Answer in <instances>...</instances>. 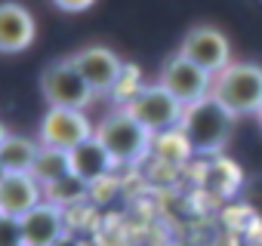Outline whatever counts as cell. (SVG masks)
Returning <instances> with one entry per match:
<instances>
[{
    "label": "cell",
    "instance_id": "obj_16",
    "mask_svg": "<svg viewBox=\"0 0 262 246\" xmlns=\"http://www.w3.org/2000/svg\"><path fill=\"white\" fill-rule=\"evenodd\" d=\"M191 154H194V148H191L188 136L182 133V127L167 130V133H158V136L151 139V157H158L164 166H179V163H185Z\"/></svg>",
    "mask_w": 262,
    "mask_h": 246
},
{
    "label": "cell",
    "instance_id": "obj_11",
    "mask_svg": "<svg viewBox=\"0 0 262 246\" xmlns=\"http://www.w3.org/2000/svg\"><path fill=\"white\" fill-rule=\"evenodd\" d=\"M37 37V22L31 16V10H25L16 0L0 4V50L7 56L25 53Z\"/></svg>",
    "mask_w": 262,
    "mask_h": 246
},
{
    "label": "cell",
    "instance_id": "obj_19",
    "mask_svg": "<svg viewBox=\"0 0 262 246\" xmlns=\"http://www.w3.org/2000/svg\"><path fill=\"white\" fill-rule=\"evenodd\" d=\"M0 222H4V246H25L22 218H7V215H0Z\"/></svg>",
    "mask_w": 262,
    "mask_h": 246
},
{
    "label": "cell",
    "instance_id": "obj_12",
    "mask_svg": "<svg viewBox=\"0 0 262 246\" xmlns=\"http://www.w3.org/2000/svg\"><path fill=\"white\" fill-rule=\"evenodd\" d=\"M65 209L43 200L37 209H31L22 218V237L25 246H56L65 237Z\"/></svg>",
    "mask_w": 262,
    "mask_h": 246
},
{
    "label": "cell",
    "instance_id": "obj_18",
    "mask_svg": "<svg viewBox=\"0 0 262 246\" xmlns=\"http://www.w3.org/2000/svg\"><path fill=\"white\" fill-rule=\"evenodd\" d=\"M90 188H93V185H86L80 176L71 173L68 179H62V182H56V185L47 188V200L56 203V206H62V209H68V206L86 200V197H90Z\"/></svg>",
    "mask_w": 262,
    "mask_h": 246
},
{
    "label": "cell",
    "instance_id": "obj_9",
    "mask_svg": "<svg viewBox=\"0 0 262 246\" xmlns=\"http://www.w3.org/2000/svg\"><path fill=\"white\" fill-rule=\"evenodd\" d=\"M68 59H71V65L83 74V80L96 89V95H108V92H111V86H114V80H117V77H120V71H123L120 56H117L114 50L102 46V43L83 46V50L71 53Z\"/></svg>",
    "mask_w": 262,
    "mask_h": 246
},
{
    "label": "cell",
    "instance_id": "obj_17",
    "mask_svg": "<svg viewBox=\"0 0 262 246\" xmlns=\"http://www.w3.org/2000/svg\"><path fill=\"white\" fill-rule=\"evenodd\" d=\"M145 86H148V83H145V77H142V68L133 65V62H123V71H120V77L114 80V86H111L108 95H111V102H114L117 108H126Z\"/></svg>",
    "mask_w": 262,
    "mask_h": 246
},
{
    "label": "cell",
    "instance_id": "obj_20",
    "mask_svg": "<svg viewBox=\"0 0 262 246\" xmlns=\"http://www.w3.org/2000/svg\"><path fill=\"white\" fill-rule=\"evenodd\" d=\"M93 4L96 0H53V7L62 13H86V10H93Z\"/></svg>",
    "mask_w": 262,
    "mask_h": 246
},
{
    "label": "cell",
    "instance_id": "obj_5",
    "mask_svg": "<svg viewBox=\"0 0 262 246\" xmlns=\"http://www.w3.org/2000/svg\"><path fill=\"white\" fill-rule=\"evenodd\" d=\"M126 111L133 114L151 136H158V133H167V130L179 127L182 114H185V105L173 92H167L161 83H148L133 102L126 105Z\"/></svg>",
    "mask_w": 262,
    "mask_h": 246
},
{
    "label": "cell",
    "instance_id": "obj_10",
    "mask_svg": "<svg viewBox=\"0 0 262 246\" xmlns=\"http://www.w3.org/2000/svg\"><path fill=\"white\" fill-rule=\"evenodd\" d=\"M47 200V188L31 173H0V215L25 218Z\"/></svg>",
    "mask_w": 262,
    "mask_h": 246
},
{
    "label": "cell",
    "instance_id": "obj_4",
    "mask_svg": "<svg viewBox=\"0 0 262 246\" xmlns=\"http://www.w3.org/2000/svg\"><path fill=\"white\" fill-rule=\"evenodd\" d=\"M40 92L50 108L86 111L96 102V89L83 80V74L71 65V59H59L47 65V71L40 74Z\"/></svg>",
    "mask_w": 262,
    "mask_h": 246
},
{
    "label": "cell",
    "instance_id": "obj_2",
    "mask_svg": "<svg viewBox=\"0 0 262 246\" xmlns=\"http://www.w3.org/2000/svg\"><path fill=\"white\" fill-rule=\"evenodd\" d=\"M96 139L105 145V151L114 157L117 166H133L142 157L151 154V133L129 114L126 108H114L105 114L96 127Z\"/></svg>",
    "mask_w": 262,
    "mask_h": 246
},
{
    "label": "cell",
    "instance_id": "obj_6",
    "mask_svg": "<svg viewBox=\"0 0 262 246\" xmlns=\"http://www.w3.org/2000/svg\"><path fill=\"white\" fill-rule=\"evenodd\" d=\"M93 136H96L93 120L86 117V111H74V108H47L37 130L40 145L62 148V151H74Z\"/></svg>",
    "mask_w": 262,
    "mask_h": 246
},
{
    "label": "cell",
    "instance_id": "obj_15",
    "mask_svg": "<svg viewBox=\"0 0 262 246\" xmlns=\"http://www.w3.org/2000/svg\"><path fill=\"white\" fill-rule=\"evenodd\" d=\"M31 176H34L43 188H50V185L68 179V176H71V151L40 145V154H37V160H34V166H31Z\"/></svg>",
    "mask_w": 262,
    "mask_h": 246
},
{
    "label": "cell",
    "instance_id": "obj_3",
    "mask_svg": "<svg viewBox=\"0 0 262 246\" xmlns=\"http://www.w3.org/2000/svg\"><path fill=\"white\" fill-rule=\"evenodd\" d=\"M213 95L234 114H259L262 108V65L256 62H231L222 74L213 80Z\"/></svg>",
    "mask_w": 262,
    "mask_h": 246
},
{
    "label": "cell",
    "instance_id": "obj_8",
    "mask_svg": "<svg viewBox=\"0 0 262 246\" xmlns=\"http://www.w3.org/2000/svg\"><path fill=\"white\" fill-rule=\"evenodd\" d=\"M179 53H182L188 62H194L198 68L210 71L213 77L222 74V71L231 65V43H228V37H225L219 28H213V25H194V28H188V34H185L182 43H179Z\"/></svg>",
    "mask_w": 262,
    "mask_h": 246
},
{
    "label": "cell",
    "instance_id": "obj_7",
    "mask_svg": "<svg viewBox=\"0 0 262 246\" xmlns=\"http://www.w3.org/2000/svg\"><path fill=\"white\" fill-rule=\"evenodd\" d=\"M213 80H216V77H213L210 71L198 68V65L188 62L182 53L170 56V59L164 62V68H161V77H158V83H161L167 92H173L185 108L194 105V102H201V99H207V95H213Z\"/></svg>",
    "mask_w": 262,
    "mask_h": 246
},
{
    "label": "cell",
    "instance_id": "obj_13",
    "mask_svg": "<svg viewBox=\"0 0 262 246\" xmlns=\"http://www.w3.org/2000/svg\"><path fill=\"white\" fill-rule=\"evenodd\" d=\"M114 157L105 151V145L93 136V139H86L83 145H77L74 151H71V173L74 176H80L86 185H99L102 179H108L111 173H114Z\"/></svg>",
    "mask_w": 262,
    "mask_h": 246
},
{
    "label": "cell",
    "instance_id": "obj_22",
    "mask_svg": "<svg viewBox=\"0 0 262 246\" xmlns=\"http://www.w3.org/2000/svg\"><path fill=\"white\" fill-rule=\"evenodd\" d=\"M256 123H259V130H262V108H259V114H256Z\"/></svg>",
    "mask_w": 262,
    "mask_h": 246
},
{
    "label": "cell",
    "instance_id": "obj_1",
    "mask_svg": "<svg viewBox=\"0 0 262 246\" xmlns=\"http://www.w3.org/2000/svg\"><path fill=\"white\" fill-rule=\"evenodd\" d=\"M234 123H237V117L216 95H207L185 108L179 127L188 136L194 154H219L234 133Z\"/></svg>",
    "mask_w": 262,
    "mask_h": 246
},
{
    "label": "cell",
    "instance_id": "obj_21",
    "mask_svg": "<svg viewBox=\"0 0 262 246\" xmlns=\"http://www.w3.org/2000/svg\"><path fill=\"white\" fill-rule=\"evenodd\" d=\"M56 246H80V240H77V237H71V234H65Z\"/></svg>",
    "mask_w": 262,
    "mask_h": 246
},
{
    "label": "cell",
    "instance_id": "obj_14",
    "mask_svg": "<svg viewBox=\"0 0 262 246\" xmlns=\"http://www.w3.org/2000/svg\"><path fill=\"white\" fill-rule=\"evenodd\" d=\"M0 173H31L37 154H40V139L28 136H13V133H0Z\"/></svg>",
    "mask_w": 262,
    "mask_h": 246
}]
</instances>
